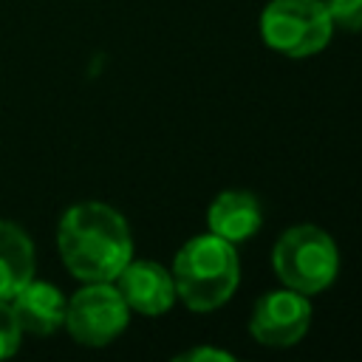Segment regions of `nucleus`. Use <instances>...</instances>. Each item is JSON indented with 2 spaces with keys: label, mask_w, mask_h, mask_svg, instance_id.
I'll return each mask as SVG.
<instances>
[{
  "label": "nucleus",
  "mask_w": 362,
  "mask_h": 362,
  "mask_svg": "<svg viewBox=\"0 0 362 362\" xmlns=\"http://www.w3.org/2000/svg\"><path fill=\"white\" fill-rule=\"evenodd\" d=\"M20 339H23V331L17 325V317L8 305V300H0V359L17 354Z\"/></svg>",
  "instance_id": "obj_12"
},
{
  "label": "nucleus",
  "mask_w": 362,
  "mask_h": 362,
  "mask_svg": "<svg viewBox=\"0 0 362 362\" xmlns=\"http://www.w3.org/2000/svg\"><path fill=\"white\" fill-rule=\"evenodd\" d=\"M334 28L362 31V0H325Z\"/></svg>",
  "instance_id": "obj_11"
},
{
  "label": "nucleus",
  "mask_w": 362,
  "mask_h": 362,
  "mask_svg": "<svg viewBox=\"0 0 362 362\" xmlns=\"http://www.w3.org/2000/svg\"><path fill=\"white\" fill-rule=\"evenodd\" d=\"M311 328V300L294 288H274L257 297L249 334L266 348H291Z\"/></svg>",
  "instance_id": "obj_6"
},
{
  "label": "nucleus",
  "mask_w": 362,
  "mask_h": 362,
  "mask_svg": "<svg viewBox=\"0 0 362 362\" xmlns=\"http://www.w3.org/2000/svg\"><path fill=\"white\" fill-rule=\"evenodd\" d=\"M272 266L286 288L311 297L337 280L339 249L325 229L314 223H297L277 238L272 249Z\"/></svg>",
  "instance_id": "obj_3"
},
{
  "label": "nucleus",
  "mask_w": 362,
  "mask_h": 362,
  "mask_svg": "<svg viewBox=\"0 0 362 362\" xmlns=\"http://www.w3.org/2000/svg\"><path fill=\"white\" fill-rule=\"evenodd\" d=\"M34 243L28 232L0 218V300H11L34 277Z\"/></svg>",
  "instance_id": "obj_10"
},
{
  "label": "nucleus",
  "mask_w": 362,
  "mask_h": 362,
  "mask_svg": "<svg viewBox=\"0 0 362 362\" xmlns=\"http://www.w3.org/2000/svg\"><path fill=\"white\" fill-rule=\"evenodd\" d=\"M57 249L76 280L105 283L113 280L133 257V235L124 215L110 204L79 201L59 218Z\"/></svg>",
  "instance_id": "obj_1"
},
{
  "label": "nucleus",
  "mask_w": 362,
  "mask_h": 362,
  "mask_svg": "<svg viewBox=\"0 0 362 362\" xmlns=\"http://www.w3.org/2000/svg\"><path fill=\"white\" fill-rule=\"evenodd\" d=\"M206 223H209L212 235H218L229 243H240V240H249L260 232L263 206H260L255 192L223 189L212 198V204L206 209Z\"/></svg>",
  "instance_id": "obj_9"
},
{
  "label": "nucleus",
  "mask_w": 362,
  "mask_h": 362,
  "mask_svg": "<svg viewBox=\"0 0 362 362\" xmlns=\"http://www.w3.org/2000/svg\"><path fill=\"white\" fill-rule=\"evenodd\" d=\"M113 286L124 297L127 308L144 317H161L175 303V283L170 269L156 260H127L113 277Z\"/></svg>",
  "instance_id": "obj_7"
},
{
  "label": "nucleus",
  "mask_w": 362,
  "mask_h": 362,
  "mask_svg": "<svg viewBox=\"0 0 362 362\" xmlns=\"http://www.w3.org/2000/svg\"><path fill=\"white\" fill-rule=\"evenodd\" d=\"M17 325L23 334H34V337H48L57 328H62L65 322V294L45 283V280H28L11 300H8Z\"/></svg>",
  "instance_id": "obj_8"
},
{
  "label": "nucleus",
  "mask_w": 362,
  "mask_h": 362,
  "mask_svg": "<svg viewBox=\"0 0 362 362\" xmlns=\"http://www.w3.org/2000/svg\"><path fill=\"white\" fill-rule=\"evenodd\" d=\"M173 283L175 300L189 311H215L221 308L240 283V260L235 243L206 232L189 238L173 257Z\"/></svg>",
  "instance_id": "obj_2"
},
{
  "label": "nucleus",
  "mask_w": 362,
  "mask_h": 362,
  "mask_svg": "<svg viewBox=\"0 0 362 362\" xmlns=\"http://www.w3.org/2000/svg\"><path fill=\"white\" fill-rule=\"evenodd\" d=\"M260 37L272 51L303 59L331 42L334 23L325 0H269L260 11Z\"/></svg>",
  "instance_id": "obj_4"
},
{
  "label": "nucleus",
  "mask_w": 362,
  "mask_h": 362,
  "mask_svg": "<svg viewBox=\"0 0 362 362\" xmlns=\"http://www.w3.org/2000/svg\"><path fill=\"white\" fill-rule=\"evenodd\" d=\"M130 322V308L113 280L85 283L65 305V328L68 334L88 348L110 345Z\"/></svg>",
  "instance_id": "obj_5"
},
{
  "label": "nucleus",
  "mask_w": 362,
  "mask_h": 362,
  "mask_svg": "<svg viewBox=\"0 0 362 362\" xmlns=\"http://www.w3.org/2000/svg\"><path fill=\"white\" fill-rule=\"evenodd\" d=\"M178 362H204V359H212V362H232L235 356L229 351H221V348H209V345H195L184 354L175 356Z\"/></svg>",
  "instance_id": "obj_13"
}]
</instances>
